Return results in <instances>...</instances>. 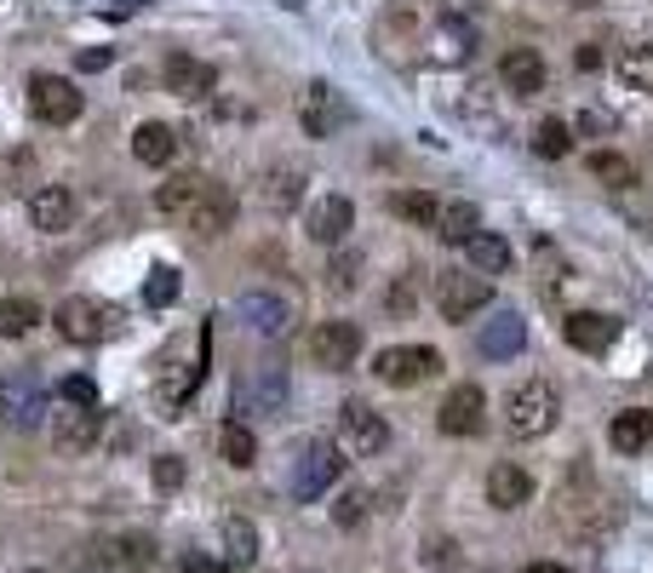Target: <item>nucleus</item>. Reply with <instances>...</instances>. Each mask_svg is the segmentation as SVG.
Listing matches in <instances>:
<instances>
[{
  "instance_id": "obj_46",
  "label": "nucleus",
  "mask_w": 653,
  "mask_h": 573,
  "mask_svg": "<svg viewBox=\"0 0 653 573\" xmlns=\"http://www.w3.org/2000/svg\"><path fill=\"white\" fill-rule=\"evenodd\" d=\"M184 573H218L213 557H184Z\"/></svg>"
},
{
  "instance_id": "obj_26",
  "label": "nucleus",
  "mask_w": 653,
  "mask_h": 573,
  "mask_svg": "<svg viewBox=\"0 0 653 573\" xmlns=\"http://www.w3.org/2000/svg\"><path fill=\"white\" fill-rule=\"evenodd\" d=\"M201 184H207V179H201V172H172V179H167V184L156 190V213H161V218H184V213L195 207Z\"/></svg>"
},
{
  "instance_id": "obj_39",
  "label": "nucleus",
  "mask_w": 653,
  "mask_h": 573,
  "mask_svg": "<svg viewBox=\"0 0 653 573\" xmlns=\"http://www.w3.org/2000/svg\"><path fill=\"white\" fill-rule=\"evenodd\" d=\"M149 482H156L161 493H179L184 488V459L179 454H161L156 465H149Z\"/></svg>"
},
{
  "instance_id": "obj_5",
  "label": "nucleus",
  "mask_w": 653,
  "mask_h": 573,
  "mask_svg": "<svg viewBox=\"0 0 653 573\" xmlns=\"http://www.w3.org/2000/svg\"><path fill=\"white\" fill-rule=\"evenodd\" d=\"M436 367H442V356L431 351V344H390V351H379V356H373V373H379L385 385H396V390L424 385Z\"/></svg>"
},
{
  "instance_id": "obj_33",
  "label": "nucleus",
  "mask_w": 653,
  "mask_h": 573,
  "mask_svg": "<svg viewBox=\"0 0 653 573\" xmlns=\"http://www.w3.org/2000/svg\"><path fill=\"white\" fill-rule=\"evenodd\" d=\"M390 213L408 218V224H419V230H436L442 202H436V195H424V190H396V195H390Z\"/></svg>"
},
{
  "instance_id": "obj_28",
  "label": "nucleus",
  "mask_w": 653,
  "mask_h": 573,
  "mask_svg": "<svg viewBox=\"0 0 653 573\" xmlns=\"http://www.w3.org/2000/svg\"><path fill=\"white\" fill-rule=\"evenodd\" d=\"M218 454H224V465H236V470H247L259 459V436L241 425V419H224L218 425Z\"/></svg>"
},
{
  "instance_id": "obj_34",
  "label": "nucleus",
  "mask_w": 653,
  "mask_h": 573,
  "mask_svg": "<svg viewBox=\"0 0 653 573\" xmlns=\"http://www.w3.org/2000/svg\"><path fill=\"white\" fill-rule=\"evenodd\" d=\"M41 321V305L30 293H12V298H0V339H23Z\"/></svg>"
},
{
  "instance_id": "obj_44",
  "label": "nucleus",
  "mask_w": 653,
  "mask_h": 573,
  "mask_svg": "<svg viewBox=\"0 0 653 573\" xmlns=\"http://www.w3.org/2000/svg\"><path fill=\"white\" fill-rule=\"evenodd\" d=\"M390 310H396V316L413 310V282H396V287H390Z\"/></svg>"
},
{
  "instance_id": "obj_17",
  "label": "nucleus",
  "mask_w": 653,
  "mask_h": 573,
  "mask_svg": "<svg viewBox=\"0 0 653 573\" xmlns=\"http://www.w3.org/2000/svg\"><path fill=\"white\" fill-rule=\"evenodd\" d=\"M98 442V408H69L53 419V447L58 454H87V447Z\"/></svg>"
},
{
  "instance_id": "obj_24",
  "label": "nucleus",
  "mask_w": 653,
  "mask_h": 573,
  "mask_svg": "<svg viewBox=\"0 0 653 573\" xmlns=\"http://www.w3.org/2000/svg\"><path fill=\"white\" fill-rule=\"evenodd\" d=\"M298 202H305V172H298V167H270L264 172V207L270 213H293Z\"/></svg>"
},
{
  "instance_id": "obj_21",
  "label": "nucleus",
  "mask_w": 653,
  "mask_h": 573,
  "mask_svg": "<svg viewBox=\"0 0 653 573\" xmlns=\"http://www.w3.org/2000/svg\"><path fill=\"white\" fill-rule=\"evenodd\" d=\"M30 218H35V230L58 236L64 224L75 218V195H69L64 184H46V190H35V202H30Z\"/></svg>"
},
{
  "instance_id": "obj_47",
  "label": "nucleus",
  "mask_w": 653,
  "mask_h": 573,
  "mask_svg": "<svg viewBox=\"0 0 653 573\" xmlns=\"http://www.w3.org/2000/svg\"><path fill=\"white\" fill-rule=\"evenodd\" d=\"M522 573H568V568H562V562H527Z\"/></svg>"
},
{
  "instance_id": "obj_13",
  "label": "nucleus",
  "mask_w": 653,
  "mask_h": 573,
  "mask_svg": "<svg viewBox=\"0 0 653 573\" xmlns=\"http://www.w3.org/2000/svg\"><path fill=\"white\" fill-rule=\"evenodd\" d=\"M184 224L195 236H224L236 224V190H224V184H201L195 195V207L184 213Z\"/></svg>"
},
{
  "instance_id": "obj_25",
  "label": "nucleus",
  "mask_w": 653,
  "mask_h": 573,
  "mask_svg": "<svg viewBox=\"0 0 653 573\" xmlns=\"http://www.w3.org/2000/svg\"><path fill=\"white\" fill-rule=\"evenodd\" d=\"M505 87L511 92H522V98H534L539 87H545V58L534 53V46H516V53H505Z\"/></svg>"
},
{
  "instance_id": "obj_40",
  "label": "nucleus",
  "mask_w": 653,
  "mask_h": 573,
  "mask_svg": "<svg viewBox=\"0 0 653 573\" xmlns=\"http://www.w3.org/2000/svg\"><path fill=\"white\" fill-rule=\"evenodd\" d=\"M326 282H333L339 293H350V287L362 282V259H356V253H339L333 264H326Z\"/></svg>"
},
{
  "instance_id": "obj_14",
  "label": "nucleus",
  "mask_w": 653,
  "mask_h": 573,
  "mask_svg": "<svg viewBox=\"0 0 653 573\" xmlns=\"http://www.w3.org/2000/svg\"><path fill=\"white\" fill-rule=\"evenodd\" d=\"M161 81H167L172 98H207V92L218 87V69L201 64V58H190V53H172V58L161 64Z\"/></svg>"
},
{
  "instance_id": "obj_1",
  "label": "nucleus",
  "mask_w": 653,
  "mask_h": 573,
  "mask_svg": "<svg viewBox=\"0 0 653 573\" xmlns=\"http://www.w3.org/2000/svg\"><path fill=\"white\" fill-rule=\"evenodd\" d=\"M557 419H562V396H557V385H550V379H527V385L511 390V402H505L511 436L534 442L545 431H557Z\"/></svg>"
},
{
  "instance_id": "obj_37",
  "label": "nucleus",
  "mask_w": 653,
  "mask_h": 573,
  "mask_svg": "<svg viewBox=\"0 0 653 573\" xmlns=\"http://www.w3.org/2000/svg\"><path fill=\"white\" fill-rule=\"evenodd\" d=\"M585 167L596 172L602 184H614V190H625V184L637 179V172H631V161H625V156H614V149H591V156H585Z\"/></svg>"
},
{
  "instance_id": "obj_2",
  "label": "nucleus",
  "mask_w": 653,
  "mask_h": 573,
  "mask_svg": "<svg viewBox=\"0 0 653 573\" xmlns=\"http://www.w3.org/2000/svg\"><path fill=\"white\" fill-rule=\"evenodd\" d=\"M58 333L69 339V344H98V339H110L115 333V321H121V310L115 305H104V298H87V293H75V298H64L58 305Z\"/></svg>"
},
{
  "instance_id": "obj_43",
  "label": "nucleus",
  "mask_w": 653,
  "mask_h": 573,
  "mask_svg": "<svg viewBox=\"0 0 653 573\" xmlns=\"http://www.w3.org/2000/svg\"><path fill=\"white\" fill-rule=\"evenodd\" d=\"M75 64H81L87 75H92V69H110V64H115V46H87V53L75 58Z\"/></svg>"
},
{
  "instance_id": "obj_7",
  "label": "nucleus",
  "mask_w": 653,
  "mask_h": 573,
  "mask_svg": "<svg viewBox=\"0 0 653 573\" xmlns=\"http://www.w3.org/2000/svg\"><path fill=\"white\" fill-rule=\"evenodd\" d=\"M339 436H344V447L356 459H373V454H385V447H390V425L367 402H344L339 408Z\"/></svg>"
},
{
  "instance_id": "obj_42",
  "label": "nucleus",
  "mask_w": 653,
  "mask_h": 573,
  "mask_svg": "<svg viewBox=\"0 0 653 573\" xmlns=\"http://www.w3.org/2000/svg\"><path fill=\"white\" fill-rule=\"evenodd\" d=\"M64 402L69 408H98V385L87 379V373H75V379H64Z\"/></svg>"
},
{
  "instance_id": "obj_11",
  "label": "nucleus",
  "mask_w": 653,
  "mask_h": 573,
  "mask_svg": "<svg viewBox=\"0 0 653 573\" xmlns=\"http://www.w3.org/2000/svg\"><path fill=\"white\" fill-rule=\"evenodd\" d=\"M344 121H350V110H344V98L326 81H316L305 92V104H298V127H305V138H333Z\"/></svg>"
},
{
  "instance_id": "obj_23",
  "label": "nucleus",
  "mask_w": 653,
  "mask_h": 573,
  "mask_svg": "<svg viewBox=\"0 0 653 573\" xmlns=\"http://www.w3.org/2000/svg\"><path fill=\"white\" fill-rule=\"evenodd\" d=\"M465 253H470L476 276H505V270H511V241L493 236V230H476V236L465 241Z\"/></svg>"
},
{
  "instance_id": "obj_29",
  "label": "nucleus",
  "mask_w": 653,
  "mask_h": 573,
  "mask_svg": "<svg viewBox=\"0 0 653 573\" xmlns=\"http://www.w3.org/2000/svg\"><path fill=\"white\" fill-rule=\"evenodd\" d=\"M476 230H482V213H476L470 202H447V207L436 213V236H442L447 247H465Z\"/></svg>"
},
{
  "instance_id": "obj_22",
  "label": "nucleus",
  "mask_w": 653,
  "mask_h": 573,
  "mask_svg": "<svg viewBox=\"0 0 653 573\" xmlns=\"http://www.w3.org/2000/svg\"><path fill=\"white\" fill-rule=\"evenodd\" d=\"M133 156L144 167H167L172 156H179V133H172L167 121H144V127L133 133Z\"/></svg>"
},
{
  "instance_id": "obj_15",
  "label": "nucleus",
  "mask_w": 653,
  "mask_h": 573,
  "mask_svg": "<svg viewBox=\"0 0 653 573\" xmlns=\"http://www.w3.org/2000/svg\"><path fill=\"white\" fill-rule=\"evenodd\" d=\"M562 333H568V344H573V351L602 356V351H608V344L619 339V316H602V310H573Z\"/></svg>"
},
{
  "instance_id": "obj_31",
  "label": "nucleus",
  "mask_w": 653,
  "mask_h": 573,
  "mask_svg": "<svg viewBox=\"0 0 653 573\" xmlns=\"http://www.w3.org/2000/svg\"><path fill=\"white\" fill-rule=\"evenodd\" d=\"M608 442L619 447V454H642V447L653 442V413H642V408L619 413V419H614V431H608Z\"/></svg>"
},
{
  "instance_id": "obj_9",
  "label": "nucleus",
  "mask_w": 653,
  "mask_h": 573,
  "mask_svg": "<svg viewBox=\"0 0 653 573\" xmlns=\"http://www.w3.org/2000/svg\"><path fill=\"white\" fill-rule=\"evenodd\" d=\"M92 568H104V573H144V568H156V539H149V534L98 539L92 545Z\"/></svg>"
},
{
  "instance_id": "obj_18",
  "label": "nucleus",
  "mask_w": 653,
  "mask_h": 573,
  "mask_svg": "<svg viewBox=\"0 0 653 573\" xmlns=\"http://www.w3.org/2000/svg\"><path fill=\"white\" fill-rule=\"evenodd\" d=\"M534 500V477H527L522 465H493L488 470V505L493 511H522Z\"/></svg>"
},
{
  "instance_id": "obj_36",
  "label": "nucleus",
  "mask_w": 653,
  "mask_h": 573,
  "mask_svg": "<svg viewBox=\"0 0 653 573\" xmlns=\"http://www.w3.org/2000/svg\"><path fill=\"white\" fill-rule=\"evenodd\" d=\"M568 149H573L568 121H539V127H534V156H545V161H562Z\"/></svg>"
},
{
  "instance_id": "obj_41",
  "label": "nucleus",
  "mask_w": 653,
  "mask_h": 573,
  "mask_svg": "<svg viewBox=\"0 0 653 573\" xmlns=\"http://www.w3.org/2000/svg\"><path fill=\"white\" fill-rule=\"evenodd\" d=\"M362 516H367V493H356V488L339 493V505H333V522H339V528H356Z\"/></svg>"
},
{
  "instance_id": "obj_27",
  "label": "nucleus",
  "mask_w": 653,
  "mask_h": 573,
  "mask_svg": "<svg viewBox=\"0 0 653 573\" xmlns=\"http://www.w3.org/2000/svg\"><path fill=\"white\" fill-rule=\"evenodd\" d=\"M241 396L253 408H264V413H282V402H287V379H282V367H259L253 379H241Z\"/></svg>"
},
{
  "instance_id": "obj_10",
  "label": "nucleus",
  "mask_w": 653,
  "mask_h": 573,
  "mask_svg": "<svg viewBox=\"0 0 653 573\" xmlns=\"http://www.w3.org/2000/svg\"><path fill=\"white\" fill-rule=\"evenodd\" d=\"M482 419H488V396H482V385H459V390H447V402L436 408L442 436H476V431H482Z\"/></svg>"
},
{
  "instance_id": "obj_16",
  "label": "nucleus",
  "mask_w": 653,
  "mask_h": 573,
  "mask_svg": "<svg viewBox=\"0 0 653 573\" xmlns=\"http://www.w3.org/2000/svg\"><path fill=\"white\" fill-rule=\"evenodd\" d=\"M522 344H527V321L516 310H499L482 328V339H476V351L493 356V362H511V356H522Z\"/></svg>"
},
{
  "instance_id": "obj_4",
  "label": "nucleus",
  "mask_w": 653,
  "mask_h": 573,
  "mask_svg": "<svg viewBox=\"0 0 653 573\" xmlns=\"http://www.w3.org/2000/svg\"><path fill=\"white\" fill-rule=\"evenodd\" d=\"M339 470H344L339 447L333 442H310L305 454L293 459V500H321V493L339 482Z\"/></svg>"
},
{
  "instance_id": "obj_32",
  "label": "nucleus",
  "mask_w": 653,
  "mask_h": 573,
  "mask_svg": "<svg viewBox=\"0 0 653 573\" xmlns=\"http://www.w3.org/2000/svg\"><path fill=\"white\" fill-rule=\"evenodd\" d=\"M619 81L631 92H653V41H637L619 53Z\"/></svg>"
},
{
  "instance_id": "obj_35",
  "label": "nucleus",
  "mask_w": 653,
  "mask_h": 573,
  "mask_svg": "<svg viewBox=\"0 0 653 573\" xmlns=\"http://www.w3.org/2000/svg\"><path fill=\"white\" fill-rule=\"evenodd\" d=\"M207 379V367H184V362H167V373H161V396L172 408H184L190 402V390Z\"/></svg>"
},
{
  "instance_id": "obj_3",
  "label": "nucleus",
  "mask_w": 653,
  "mask_h": 573,
  "mask_svg": "<svg viewBox=\"0 0 653 573\" xmlns=\"http://www.w3.org/2000/svg\"><path fill=\"white\" fill-rule=\"evenodd\" d=\"M493 305V287L488 276H476V270H447V276L436 282V310L442 321H470L476 310Z\"/></svg>"
},
{
  "instance_id": "obj_12",
  "label": "nucleus",
  "mask_w": 653,
  "mask_h": 573,
  "mask_svg": "<svg viewBox=\"0 0 653 573\" xmlns=\"http://www.w3.org/2000/svg\"><path fill=\"white\" fill-rule=\"evenodd\" d=\"M305 230L321 247H339L350 230H356V202H350V195H321V202L305 213Z\"/></svg>"
},
{
  "instance_id": "obj_8",
  "label": "nucleus",
  "mask_w": 653,
  "mask_h": 573,
  "mask_svg": "<svg viewBox=\"0 0 653 573\" xmlns=\"http://www.w3.org/2000/svg\"><path fill=\"white\" fill-rule=\"evenodd\" d=\"M310 356H316V367H326V373L356 367V356H362V328H356V321H321V328L310 333Z\"/></svg>"
},
{
  "instance_id": "obj_48",
  "label": "nucleus",
  "mask_w": 653,
  "mask_h": 573,
  "mask_svg": "<svg viewBox=\"0 0 653 573\" xmlns=\"http://www.w3.org/2000/svg\"><path fill=\"white\" fill-rule=\"evenodd\" d=\"M568 7H580V12H591V7H602V0H568Z\"/></svg>"
},
{
  "instance_id": "obj_30",
  "label": "nucleus",
  "mask_w": 653,
  "mask_h": 573,
  "mask_svg": "<svg viewBox=\"0 0 653 573\" xmlns=\"http://www.w3.org/2000/svg\"><path fill=\"white\" fill-rule=\"evenodd\" d=\"M224 557L236 568H253L259 562V528L247 516H224Z\"/></svg>"
},
{
  "instance_id": "obj_19",
  "label": "nucleus",
  "mask_w": 653,
  "mask_h": 573,
  "mask_svg": "<svg viewBox=\"0 0 653 573\" xmlns=\"http://www.w3.org/2000/svg\"><path fill=\"white\" fill-rule=\"evenodd\" d=\"M241 321H247V328H253V333H264V339H275V333H282L287 328V321H293V310H287V298H275V293H241Z\"/></svg>"
},
{
  "instance_id": "obj_20",
  "label": "nucleus",
  "mask_w": 653,
  "mask_h": 573,
  "mask_svg": "<svg viewBox=\"0 0 653 573\" xmlns=\"http://www.w3.org/2000/svg\"><path fill=\"white\" fill-rule=\"evenodd\" d=\"M431 53H436V64H470L476 58V30L465 18H442L436 35H431Z\"/></svg>"
},
{
  "instance_id": "obj_45",
  "label": "nucleus",
  "mask_w": 653,
  "mask_h": 573,
  "mask_svg": "<svg viewBox=\"0 0 653 573\" xmlns=\"http://www.w3.org/2000/svg\"><path fill=\"white\" fill-rule=\"evenodd\" d=\"M573 64H580V69H585V75H591V69H596V64H602V53H596V46H580V53H573Z\"/></svg>"
},
{
  "instance_id": "obj_38",
  "label": "nucleus",
  "mask_w": 653,
  "mask_h": 573,
  "mask_svg": "<svg viewBox=\"0 0 653 573\" xmlns=\"http://www.w3.org/2000/svg\"><path fill=\"white\" fill-rule=\"evenodd\" d=\"M172 298H179V270L156 264V270H149V282H144V305H149V310H167Z\"/></svg>"
},
{
  "instance_id": "obj_6",
  "label": "nucleus",
  "mask_w": 653,
  "mask_h": 573,
  "mask_svg": "<svg viewBox=\"0 0 653 573\" xmlns=\"http://www.w3.org/2000/svg\"><path fill=\"white\" fill-rule=\"evenodd\" d=\"M30 110L46 121V127H69V121L87 110V98H81L75 81H64V75H35L30 81Z\"/></svg>"
}]
</instances>
